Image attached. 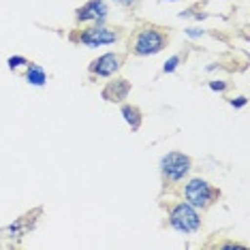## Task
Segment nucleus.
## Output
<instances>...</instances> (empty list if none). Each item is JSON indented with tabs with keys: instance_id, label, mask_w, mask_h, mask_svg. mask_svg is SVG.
Instances as JSON below:
<instances>
[{
	"instance_id": "nucleus-1",
	"label": "nucleus",
	"mask_w": 250,
	"mask_h": 250,
	"mask_svg": "<svg viewBox=\"0 0 250 250\" xmlns=\"http://www.w3.org/2000/svg\"><path fill=\"white\" fill-rule=\"evenodd\" d=\"M171 43V30L158 24H144L135 26L126 41V54L135 58H152V56L163 54Z\"/></svg>"
},
{
	"instance_id": "nucleus-2",
	"label": "nucleus",
	"mask_w": 250,
	"mask_h": 250,
	"mask_svg": "<svg viewBox=\"0 0 250 250\" xmlns=\"http://www.w3.org/2000/svg\"><path fill=\"white\" fill-rule=\"evenodd\" d=\"M124 28L120 26H107V24H88V26H77L75 30L69 32V43L82 45L88 49L96 47H107L124 39Z\"/></svg>"
},
{
	"instance_id": "nucleus-3",
	"label": "nucleus",
	"mask_w": 250,
	"mask_h": 250,
	"mask_svg": "<svg viewBox=\"0 0 250 250\" xmlns=\"http://www.w3.org/2000/svg\"><path fill=\"white\" fill-rule=\"evenodd\" d=\"M167 209V225L169 229L180 235H195L203 229L201 212L188 206L186 201H171L165 206Z\"/></svg>"
},
{
	"instance_id": "nucleus-4",
	"label": "nucleus",
	"mask_w": 250,
	"mask_h": 250,
	"mask_svg": "<svg viewBox=\"0 0 250 250\" xmlns=\"http://www.w3.org/2000/svg\"><path fill=\"white\" fill-rule=\"evenodd\" d=\"M182 197H184V201L188 203V206H192L203 214L220 201L223 190L203 178H190L184 184V188H182Z\"/></svg>"
},
{
	"instance_id": "nucleus-5",
	"label": "nucleus",
	"mask_w": 250,
	"mask_h": 250,
	"mask_svg": "<svg viewBox=\"0 0 250 250\" xmlns=\"http://www.w3.org/2000/svg\"><path fill=\"white\" fill-rule=\"evenodd\" d=\"M158 171H161L163 186L165 188H171V186L184 182L190 175L192 158L180 150H171L161 156V161H158Z\"/></svg>"
},
{
	"instance_id": "nucleus-6",
	"label": "nucleus",
	"mask_w": 250,
	"mask_h": 250,
	"mask_svg": "<svg viewBox=\"0 0 250 250\" xmlns=\"http://www.w3.org/2000/svg\"><path fill=\"white\" fill-rule=\"evenodd\" d=\"M124 62H126V54L105 52L88 64V75L92 82H96V79H109L124 69Z\"/></svg>"
},
{
	"instance_id": "nucleus-7",
	"label": "nucleus",
	"mask_w": 250,
	"mask_h": 250,
	"mask_svg": "<svg viewBox=\"0 0 250 250\" xmlns=\"http://www.w3.org/2000/svg\"><path fill=\"white\" fill-rule=\"evenodd\" d=\"M109 20V4L105 0H86L82 7L75 9V24L88 26V24H107Z\"/></svg>"
},
{
	"instance_id": "nucleus-8",
	"label": "nucleus",
	"mask_w": 250,
	"mask_h": 250,
	"mask_svg": "<svg viewBox=\"0 0 250 250\" xmlns=\"http://www.w3.org/2000/svg\"><path fill=\"white\" fill-rule=\"evenodd\" d=\"M41 216H43V208H35V209H30V212L21 214L13 225L4 227V229L0 231V233H7V235H9L13 242H21V240H24V237L28 235V233H30V231L39 225V218H41Z\"/></svg>"
},
{
	"instance_id": "nucleus-9",
	"label": "nucleus",
	"mask_w": 250,
	"mask_h": 250,
	"mask_svg": "<svg viewBox=\"0 0 250 250\" xmlns=\"http://www.w3.org/2000/svg\"><path fill=\"white\" fill-rule=\"evenodd\" d=\"M111 82H107L103 88H101V99L107 101V103H113V105H120L130 96L133 92V83L128 82L126 77H118L113 75L109 77Z\"/></svg>"
},
{
	"instance_id": "nucleus-10",
	"label": "nucleus",
	"mask_w": 250,
	"mask_h": 250,
	"mask_svg": "<svg viewBox=\"0 0 250 250\" xmlns=\"http://www.w3.org/2000/svg\"><path fill=\"white\" fill-rule=\"evenodd\" d=\"M120 116L124 118V122H126V126L130 128V133H137L141 128V124H144V111H141V107L133 105V103H120Z\"/></svg>"
},
{
	"instance_id": "nucleus-11",
	"label": "nucleus",
	"mask_w": 250,
	"mask_h": 250,
	"mask_svg": "<svg viewBox=\"0 0 250 250\" xmlns=\"http://www.w3.org/2000/svg\"><path fill=\"white\" fill-rule=\"evenodd\" d=\"M24 79L30 86L35 88H43L45 83H47V73L41 64H37V62H28L26 64V71H24Z\"/></svg>"
},
{
	"instance_id": "nucleus-12",
	"label": "nucleus",
	"mask_w": 250,
	"mask_h": 250,
	"mask_svg": "<svg viewBox=\"0 0 250 250\" xmlns=\"http://www.w3.org/2000/svg\"><path fill=\"white\" fill-rule=\"evenodd\" d=\"M184 60H186V54H173L171 58H167V62L163 64V73L165 75H171V73L178 71L180 64H184Z\"/></svg>"
},
{
	"instance_id": "nucleus-13",
	"label": "nucleus",
	"mask_w": 250,
	"mask_h": 250,
	"mask_svg": "<svg viewBox=\"0 0 250 250\" xmlns=\"http://www.w3.org/2000/svg\"><path fill=\"white\" fill-rule=\"evenodd\" d=\"M208 88L212 90V92L225 94L227 90L231 88V82H227V79H209V82H208Z\"/></svg>"
},
{
	"instance_id": "nucleus-14",
	"label": "nucleus",
	"mask_w": 250,
	"mask_h": 250,
	"mask_svg": "<svg viewBox=\"0 0 250 250\" xmlns=\"http://www.w3.org/2000/svg\"><path fill=\"white\" fill-rule=\"evenodd\" d=\"M28 62H30V60H28L26 56L15 54V56H9V58H7V66H9V71H18V69H21V66H26Z\"/></svg>"
},
{
	"instance_id": "nucleus-15",
	"label": "nucleus",
	"mask_w": 250,
	"mask_h": 250,
	"mask_svg": "<svg viewBox=\"0 0 250 250\" xmlns=\"http://www.w3.org/2000/svg\"><path fill=\"white\" fill-rule=\"evenodd\" d=\"M113 4H118L120 9H124V11H135L141 4V0H111Z\"/></svg>"
},
{
	"instance_id": "nucleus-16",
	"label": "nucleus",
	"mask_w": 250,
	"mask_h": 250,
	"mask_svg": "<svg viewBox=\"0 0 250 250\" xmlns=\"http://www.w3.org/2000/svg\"><path fill=\"white\" fill-rule=\"evenodd\" d=\"M184 35L188 39H201V37L208 35V30L206 28H199V26H190V28H186L184 30Z\"/></svg>"
},
{
	"instance_id": "nucleus-17",
	"label": "nucleus",
	"mask_w": 250,
	"mask_h": 250,
	"mask_svg": "<svg viewBox=\"0 0 250 250\" xmlns=\"http://www.w3.org/2000/svg\"><path fill=\"white\" fill-rule=\"evenodd\" d=\"M227 103H229L231 107H235V109H242V107L248 105V99L242 94V96H233V99H227Z\"/></svg>"
},
{
	"instance_id": "nucleus-18",
	"label": "nucleus",
	"mask_w": 250,
	"mask_h": 250,
	"mask_svg": "<svg viewBox=\"0 0 250 250\" xmlns=\"http://www.w3.org/2000/svg\"><path fill=\"white\" fill-rule=\"evenodd\" d=\"M218 248L220 250H235V248H246V246H242V244H237V242H223V244H218Z\"/></svg>"
},
{
	"instance_id": "nucleus-19",
	"label": "nucleus",
	"mask_w": 250,
	"mask_h": 250,
	"mask_svg": "<svg viewBox=\"0 0 250 250\" xmlns=\"http://www.w3.org/2000/svg\"><path fill=\"white\" fill-rule=\"evenodd\" d=\"M161 2H180V0H161Z\"/></svg>"
}]
</instances>
